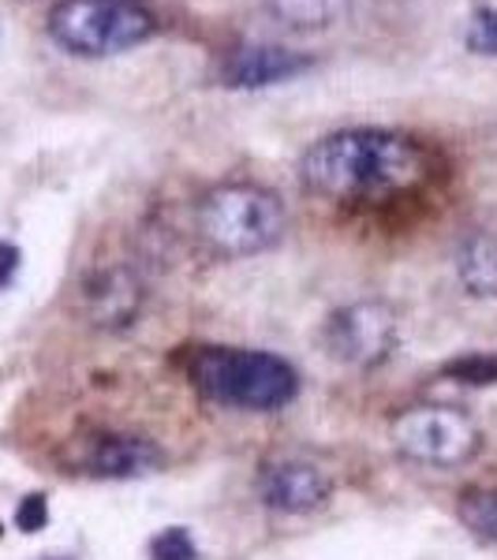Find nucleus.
Listing matches in <instances>:
<instances>
[{
  "label": "nucleus",
  "mask_w": 497,
  "mask_h": 560,
  "mask_svg": "<svg viewBox=\"0 0 497 560\" xmlns=\"http://www.w3.org/2000/svg\"><path fill=\"white\" fill-rule=\"evenodd\" d=\"M300 176L311 195L334 203H378L426 180V154L397 131H337L311 146Z\"/></svg>",
  "instance_id": "1"
},
{
  "label": "nucleus",
  "mask_w": 497,
  "mask_h": 560,
  "mask_svg": "<svg viewBox=\"0 0 497 560\" xmlns=\"http://www.w3.org/2000/svg\"><path fill=\"white\" fill-rule=\"evenodd\" d=\"M187 378L198 397L240 411H277L300 392V378L281 355L251 348H195Z\"/></svg>",
  "instance_id": "2"
},
{
  "label": "nucleus",
  "mask_w": 497,
  "mask_h": 560,
  "mask_svg": "<svg viewBox=\"0 0 497 560\" xmlns=\"http://www.w3.org/2000/svg\"><path fill=\"white\" fill-rule=\"evenodd\" d=\"M195 229L221 258H247L269 251L284 235V206L258 183H221L206 191L195 209Z\"/></svg>",
  "instance_id": "3"
},
{
  "label": "nucleus",
  "mask_w": 497,
  "mask_h": 560,
  "mask_svg": "<svg viewBox=\"0 0 497 560\" xmlns=\"http://www.w3.org/2000/svg\"><path fill=\"white\" fill-rule=\"evenodd\" d=\"M157 20L138 0H60L49 34L75 57H117L154 34Z\"/></svg>",
  "instance_id": "4"
},
{
  "label": "nucleus",
  "mask_w": 497,
  "mask_h": 560,
  "mask_svg": "<svg viewBox=\"0 0 497 560\" xmlns=\"http://www.w3.org/2000/svg\"><path fill=\"white\" fill-rule=\"evenodd\" d=\"M392 441L408 460L426 467H460L478 452L475 423L457 407L419 404L392 418Z\"/></svg>",
  "instance_id": "5"
},
{
  "label": "nucleus",
  "mask_w": 497,
  "mask_h": 560,
  "mask_svg": "<svg viewBox=\"0 0 497 560\" xmlns=\"http://www.w3.org/2000/svg\"><path fill=\"white\" fill-rule=\"evenodd\" d=\"M322 344L329 358L355 370H371V366L386 363L397 348V314L389 303L360 300L334 311L322 326Z\"/></svg>",
  "instance_id": "6"
},
{
  "label": "nucleus",
  "mask_w": 497,
  "mask_h": 560,
  "mask_svg": "<svg viewBox=\"0 0 497 560\" xmlns=\"http://www.w3.org/2000/svg\"><path fill=\"white\" fill-rule=\"evenodd\" d=\"M255 489L266 509L300 515L322 509L334 494V483H329L326 471L307 460H269L258 467Z\"/></svg>",
  "instance_id": "7"
},
{
  "label": "nucleus",
  "mask_w": 497,
  "mask_h": 560,
  "mask_svg": "<svg viewBox=\"0 0 497 560\" xmlns=\"http://www.w3.org/2000/svg\"><path fill=\"white\" fill-rule=\"evenodd\" d=\"M78 467L98 478H143L161 467V449L146 437L131 434H98L83 445Z\"/></svg>",
  "instance_id": "8"
},
{
  "label": "nucleus",
  "mask_w": 497,
  "mask_h": 560,
  "mask_svg": "<svg viewBox=\"0 0 497 560\" xmlns=\"http://www.w3.org/2000/svg\"><path fill=\"white\" fill-rule=\"evenodd\" d=\"M86 318L101 329H128L143 311V280L131 273L128 266L101 269L86 280L83 288Z\"/></svg>",
  "instance_id": "9"
},
{
  "label": "nucleus",
  "mask_w": 497,
  "mask_h": 560,
  "mask_svg": "<svg viewBox=\"0 0 497 560\" xmlns=\"http://www.w3.org/2000/svg\"><path fill=\"white\" fill-rule=\"evenodd\" d=\"M311 60L281 46H235L221 64V83L235 90H255V86H274L281 78L307 72Z\"/></svg>",
  "instance_id": "10"
},
{
  "label": "nucleus",
  "mask_w": 497,
  "mask_h": 560,
  "mask_svg": "<svg viewBox=\"0 0 497 560\" xmlns=\"http://www.w3.org/2000/svg\"><path fill=\"white\" fill-rule=\"evenodd\" d=\"M460 284L478 300H497V240L486 232H475L457 251Z\"/></svg>",
  "instance_id": "11"
},
{
  "label": "nucleus",
  "mask_w": 497,
  "mask_h": 560,
  "mask_svg": "<svg viewBox=\"0 0 497 560\" xmlns=\"http://www.w3.org/2000/svg\"><path fill=\"white\" fill-rule=\"evenodd\" d=\"M266 8L284 26L295 31H322V26L337 23L344 15L348 0H266Z\"/></svg>",
  "instance_id": "12"
},
{
  "label": "nucleus",
  "mask_w": 497,
  "mask_h": 560,
  "mask_svg": "<svg viewBox=\"0 0 497 560\" xmlns=\"http://www.w3.org/2000/svg\"><path fill=\"white\" fill-rule=\"evenodd\" d=\"M460 520L468 531H475L478 538L497 541V489H464L460 494Z\"/></svg>",
  "instance_id": "13"
},
{
  "label": "nucleus",
  "mask_w": 497,
  "mask_h": 560,
  "mask_svg": "<svg viewBox=\"0 0 497 560\" xmlns=\"http://www.w3.org/2000/svg\"><path fill=\"white\" fill-rule=\"evenodd\" d=\"M445 378L464 381V385H494L497 381V355L490 352H475V355H460L452 363H445Z\"/></svg>",
  "instance_id": "14"
},
{
  "label": "nucleus",
  "mask_w": 497,
  "mask_h": 560,
  "mask_svg": "<svg viewBox=\"0 0 497 560\" xmlns=\"http://www.w3.org/2000/svg\"><path fill=\"white\" fill-rule=\"evenodd\" d=\"M150 560H198V549L183 527H169L150 541Z\"/></svg>",
  "instance_id": "15"
},
{
  "label": "nucleus",
  "mask_w": 497,
  "mask_h": 560,
  "mask_svg": "<svg viewBox=\"0 0 497 560\" xmlns=\"http://www.w3.org/2000/svg\"><path fill=\"white\" fill-rule=\"evenodd\" d=\"M468 49L483 52V57H497V12L490 8H478L475 20L468 23Z\"/></svg>",
  "instance_id": "16"
},
{
  "label": "nucleus",
  "mask_w": 497,
  "mask_h": 560,
  "mask_svg": "<svg viewBox=\"0 0 497 560\" xmlns=\"http://www.w3.org/2000/svg\"><path fill=\"white\" fill-rule=\"evenodd\" d=\"M49 520V504L46 497L31 494L26 501H20V509H15V523H20V531H26V535H34V531H41Z\"/></svg>",
  "instance_id": "17"
},
{
  "label": "nucleus",
  "mask_w": 497,
  "mask_h": 560,
  "mask_svg": "<svg viewBox=\"0 0 497 560\" xmlns=\"http://www.w3.org/2000/svg\"><path fill=\"white\" fill-rule=\"evenodd\" d=\"M20 273V247L12 243H0V288H8Z\"/></svg>",
  "instance_id": "18"
},
{
  "label": "nucleus",
  "mask_w": 497,
  "mask_h": 560,
  "mask_svg": "<svg viewBox=\"0 0 497 560\" xmlns=\"http://www.w3.org/2000/svg\"><path fill=\"white\" fill-rule=\"evenodd\" d=\"M46 560H68V557H46Z\"/></svg>",
  "instance_id": "19"
}]
</instances>
